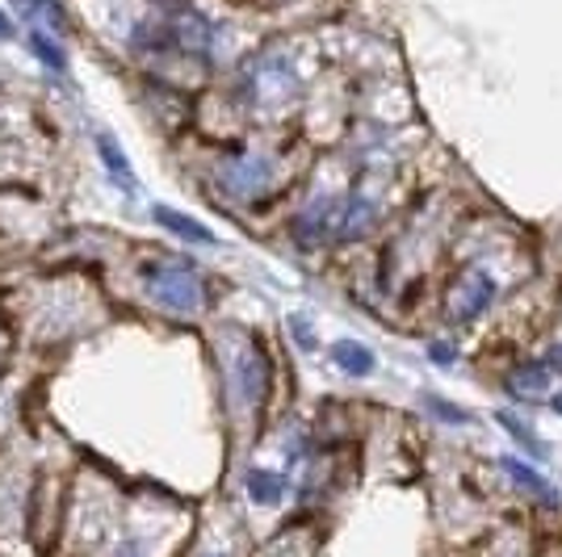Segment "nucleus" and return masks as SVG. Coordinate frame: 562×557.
I'll return each mask as SVG.
<instances>
[{
  "label": "nucleus",
  "instance_id": "obj_1",
  "mask_svg": "<svg viewBox=\"0 0 562 557\" xmlns=\"http://www.w3.org/2000/svg\"><path fill=\"white\" fill-rule=\"evenodd\" d=\"M147 294L160 306H172V310H198L202 306V281L189 269L186 260H168V264H151L147 273Z\"/></svg>",
  "mask_w": 562,
  "mask_h": 557
},
{
  "label": "nucleus",
  "instance_id": "obj_2",
  "mask_svg": "<svg viewBox=\"0 0 562 557\" xmlns=\"http://www.w3.org/2000/svg\"><path fill=\"white\" fill-rule=\"evenodd\" d=\"M18 4V13H22L25 22L34 25V30H43V34H64L68 30V9L59 4V0H13Z\"/></svg>",
  "mask_w": 562,
  "mask_h": 557
},
{
  "label": "nucleus",
  "instance_id": "obj_3",
  "mask_svg": "<svg viewBox=\"0 0 562 557\" xmlns=\"http://www.w3.org/2000/svg\"><path fill=\"white\" fill-rule=\"evenodd\" d=\"M156 223L168 227L172 235L189 239V243H214V235L206 231L202 223H193V218H186V214H177V209H168V206H156Z\"/></svg>",
  "mask_w": 562,
  "mask_h": 557
},
{
  "label": "nucleus",
  "instance_id": "obj_4",
  "mask_svg": "<svg viewBox=\"0 0 562 557\" xmlns=\"http://www.w3.org/2000/svg\"><path fill=\"white\" fill-rule=\"evenodd\" d=\"M248 495H252L257 503H278L281 495H285V478H281V474L252 469V474H248Z\"/></svg>",
  "mask_w": 562,
  "mask_h": 557
},
{
  "label": "nucleus",
  "instance_id": "obj_5",
  "mask_svg": "<svg viewBox=\"0 0 562 557\" xmlns=\"http://www.w3.org/2000/svg\"><path fill=\"white\" fill-rule=\"evenodd\" d=\"M97 151H101V160H105V168H110V177H114L117 185H126V189H135V181H131V168H126V156L117 151V143L114 139H97Z\"/></svg>",
  "mask_w": 562,
  "mask_h": 557
},
{
  "label": "nucleus",
  "instance_id": "obj_6",
  "mask_svg": "<svg viewBox=\"0 0 562 557\" xmlns=\"http://www.w3.org/2000/svg\"><path fill=\"white\" fill-rule=\"evenodd\" d=\"M30 50H34L50 71H64V64H68V59H64V47H59L50 34H43V30H34V34H30Z\"/></svg>",
  "mask_w": 562,
  "mask_h": 557
},
{
  "label": "nucleus",
  "instance_id": "obj_7",
  "mask_svg": "<svg viewBox=\"0 0 562 557\" xmlns=\"http://www.w3.org/2000/svg\"><path fill=\"white\" fill-rule=\"evenodd\" d=\"M504 469L513 474V478H516V482H520V487L538 490L541 499H550V503H554V490L546 487V482H541V478H538V474H533V469H529V465H520V462H504Z\"/></svg>",
  "mask_w": 562,
  "mask_h": 557
},
{
  "label": "nucleus",
  "instance_id": "obj_8",
  "mask_svg": "<svg viewBox=\"0 0 562 557\" xmlns=\"http://www.w3.org/2000/svg\"><path fill=\"white\" fill-rule=\"evenodd\" d=\"M336 361L352 373H370V352L357 349V344H336Z\"/></svg>",
  "mask_w": 562,
  "mask_h": 557
},
{
  "label": "nucleus",
  "instance_id": "obj_9",
  "mask_svg": "<svg viewBox=\"0 0 562 557\" xmlns=\"http://www.w3.org/2000/svg\"><path fill=\"white\" fill-rule=\"evenodd\" d=\"M9 34H13V25H9V18L0 13V38H9Z\"/></svg>",
  "mask_w": 562,
  "mask_h": 557
}]
</instances>
